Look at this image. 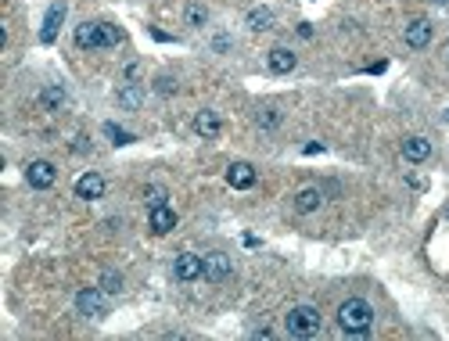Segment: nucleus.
I'll list each match as a JSON object with an SVG mask.
<instances>
[{
  "instance_id": "obj_1",
  "label": "nucleus",
  "mask_w": 449,
  "mask_h": 341,
  "mask_svg": "<svg viewBox=\"0 0 449 341\" xmlns=\"http://www.w3.org/2000/svg\"><path fill=\"white\" fill-rule=\"evenodd\" d=\"M338 327L349 338H367V331L374 327V309L367 298H345L338 306Z\"/></svg>"
},
{
  "instance_id": "obj_2",
  "label": "nucleus",
  "mask_w": 449,
  "mask_h": 341,
  "mask_svg": "<svg viewBox=\"0 0 449 341\" xmlns=\"http://www.w3.org/2000/svg\"><path fill=\"white\" fill-rule=\"evenodd\" d=\"M122 44V29L112 22H83L76 29V47L83 51H108Z\"/></svg>"
},
{
  "instance_id": "obj_3",
  "label": "nucleus",
  "mask_w": 449,
  "mask_h": 341,
  "mask_svg": "<svg viewBox=\"0 0 449 341\" xmlns=\"http://www.w3.org/2000/svg\"><path fill=\"white\" fill-rule=\"evenodd\" d=\"M320 324H324V316H320L316 306H295L284 316V331L291 338H313V334H320Z\"/></svg>"
},
{
  "instance_id": "obj_4",
  "label": "nucleus",
  "mask_w": 449,
  "mask_h": 341,
  "mask_svg": "<svg viewBox=\"0 0 449 341\" xmlns=\"http://www.w3.org/2000/svg\"><path fill=\"white\" fill-rule=\"evenodd\" d=\"M202 276L209 284H223L234 276V263H230V255L227 251H209L202 255Z\"/></svg>"
},
{
  "instance_id": "obj_5",
  "label": "nucleus",
  "mask_w": 449,
  "mask_h": 341,
  "mask_svg": "<svg viewBox=\"0 0 449 341\" xmlns=\"http://www.w3.org/2000/svg\"><path fill=\"white\" fill-rule=\"evenodd\" d=\"M76 309L83 316H90V319H104L108 316V294H104L101 288H83L76 294Z\"/></svg>"
},
{
  "instance_id": "obj_6",
  "label": "nucleus",
  "mask_w": 449,
  "mask_h": 341,
  "mask_svg": "<svg viewBox=\"0 0 449 341\" xmlns=\"http://www.w3.org/2000/svg\"><path fill=\"white\" fill-rule=\"evenodd\" d=\"M65 15H69V4L65 0H54V4L47 8V15H44V26H40V44H54L61 26H65Z\"/></svg>"
},
{
  "instance_id": "obj_7",
  "label": "nucleus",
  "mask_w": 449,
  "mask_h": 341,
  "mask_svg": "<svg viewBox=\"0 0 449 341\" xmlns=\"http://www.w3.org/2000/svg\"><path fill=\"white\" fill-rule=\"evenodd\" d=\"M54 180H58L54 162L36 158V162H29V165H26V183H29V187H36V190H51V187H54Z\"/></svg>"
},
{
  "instance_id": "obj_8",
  "label": "nucleus",
  "mask_w": 449,
  "mask_h": 341,
  "mask_svg": "<svg viewBox=\"0 0 449 341\" xmlns=\"http://www.w3.org/2000/svg\"><path fill=\"white\" fill-rule=\"evenodd\" d=\"M173 276H177V281H183V284L198 281V276H202V255H195V251H180L177 259H173Z\"/></svg>"
},
{
  "instance_id": "obj_9",
  "label": "nucleus",
  "mask_w": 449,
  "mask_h": 341,
  "mask_svg": "<svg viewBox=\"0 0 449 341\" xmlns=\"http://www.w3.org/2000/svg\"><path fill=\"white\" fill-rule=\"evenodd\" d=\"M402 40H406V47H410V51H424L427 44H432V22H427V18H414V22L406 26Z\"/></svg>"
},
{
  "instance_id": "obj_10",
  "label": "nucleus",
  "mask_w": 449,
  "mask_h": 341,
  "mask_svg": "<svg viewBox=\"0 0 449 341\" xmlns=\"http://www.w3.org/2000/svg\"><path fill=\"white\" fill-rule=\"evenodd\" d=\"M147 226H152V233H158V238H165V233L177 226V212L169 208L165 201H162V205H155V208H147Z\"/></svg>"
},
{
  "instance_id": "obj_11",
  "label": "nucleus",
  "mask_w": 449,
  "mask_h": 341,
  "mask_svg": "<svg viewBox=\"0 0 449 341\" xmlns=\"http://www.w3.org/2000/svg\"><path fill=\"white\" fill-rule=\"evenodd\" d=\"M295 65H298V58H295V51H288V47H273V51L266 54V69H270L273 76H288V72H295Z\"/></svg>"
},
{
  "instance_id": "obj_12",
  "label": "nucleus",
  "mask_w": 449,
  "mask_h": 341,
  "mask_svg": "<svg viewBox=\"0 0 449 341\" xmlns=\"http://www.w3.org/2000/svg\"><path fill=\"white\" fill-rule=\"evenodd\" d=\"M104 176L101 173H83L79 180H76V198H83V201H97L101 194H104Z\"/></svg>"
},
{
  "instance_id": "obj_13",
  "label": "nucleus",
  "mask_w": 449,
  "mask_h": 341,
  "mask_svg": "<svg viewBox=\"0 0 449 341\" xmlns=\"http://www.w3.org/2000/svg\"><path fill=\"white\" fill-rule=\"evenodd\" d=\"M227 183H230L234 190L255 187V165H252V162H234V165L227 169Z\"/></svg>"
},
{
  "instance_id": "obj_14",
  "label": "nucleus",
  "mask_w": 449,
  "mask_h": 341,
  "mask_svg": "<svg viewBox=\"0 0 449 341\" xmlns=\"http://www.w3.org/2000/svg\"><path fill=\"white\" fill-rule=\"evenodd\" d=\"M402 158L414 162V165L427 162V158H432V140H427V137H406L402 140Z\"/></svg>"
},
{
  "instance_id": "obj_15",
  "label": "nucleus",
  "mask_w": 449,
  "mask_h": 341,
  "mask_svg": "<svg viewBox=\"0 0 449 341\" xmlns=\"http://www.w3.org/2000/svg\"><path fill=\"white\" fill-rule=\"evenodd\" d=\"M220 130H223V119L212 112V108H205V112H198L195 115V133L198 137H205V140H216L220 137Z\"/></svg>"
},
{
  "instance_id": "obj_16",
  "label": "nucleus",
  "mask_w": 449,
  "mask_h": 341,
  "mask_svg": "<svg viewBox=\"0 0 449 341\" xmlns=\"http://www.w3.org/2000/svg\"><path fill=\"white\" fill-rule=\"evenodd\" d=\"M320 205H324V190H320V187H302V190L295 194V212H302V216L316 212Z\"/></svg>"
},
{
  "instance_id": "obj_17",
  "label": "nucleus",
  "mask_w": 449,
  "mask_h": 341,
  "mask_svg": "<svg viewBox=\"0 0 449 341\" xmlns=\"http://www.w3.org/2000/svg\"><path fill=\"white\" fill-rule=\"evenodd\" d=\"M144 87H140V83H126V87H119V94H115V101L122 104V108L126 112H137L140 108V104H144Z\"/></svg>"
},
{
  "instance_id": "obj_18",
  "label": "nucleus",
  "mask_w": 449,
  "mask_h": 341,
  "mask_svg": "<svg viewBox=\"0 0 449 341\" xmlns=\"http://www.w3.org/2000/svg\"><path fill=\"white\" fill-rule=\"evenodd\" d=\"M245 26H248L252 33H266V29H273V11H270V8H252L248 18H245Z\"/></svg>"
},
{
  "instance_id": "obj_19",
  "label": "nucleus",
  "mask_w": 449,
  "mask_h": 341,
  "mask_svg": "<svg viewBox=\"0 0 449 341\" xmlns=\"http://www.w3.org/2000/svg\"><path fill=\"white\" fill-rule=\"evenodd\" d=\"M40 108H47V112L65 108V90H61V87H44V90H40Z\"/></svg>"
},
{
  "instance_id": "obj_20",
  "label": "nucleus",
  "mask_w": 449,
  "mask_h": 341,
  "mask_svg": "<svg viewBox=\"0 0 449 341\" xmlns=\"http://www.w3.org/2000/svg\"><path fill=\"white\" fill-rule=\"evenodd\" d=\"M183 22H187L190 29L209 26V8H205V4H198V0H195V4H187V8H183Z\"/></svg>"
},
{
  "instance_id": "obj_21",
  "label": "nucleus",
  "mask_w": 449,
  "mask_h": 341,
  "mask_svg": "<svg viewBox=\"0 0 449 341\" xmlns=\"http://www.w3.org/2000/svg\"><path fill=\"white\" fill-rule=\"evenodd\" d=\"M104 137H108L115 147H126V144H133V140H137L130 130H122V126H115V122H104Z\"/></svg>"
},
{
  "instance_id": "obj_22",
  "label": "nucleus",
  "mask_w": 449,
  "mask_h": 341,
  "mask_svg": "<svg viewBox=\"0 0 449 341\" xmlns=\"http://www.w3.org/2000/svg\"><path fill=\"white\" fill-rule=\"evenodd\" d=\"M97 288H101L104 294H119V291H122V273H119V269H104Z\"/></svg>"
},
{
  "instance_id": "obj_23",
  "label": "nucleus",
  "mask_w": 449,
  "mask_h": 341,
  "mask_svg": "<svg viewBox=\"0 0 449 341\" xmlns=\"http://www.w3.org/2000/svg\"><path fill=\"white\" fill-rule=\"evenodd\" d=\"M255 126H259V130H277V126H281V112H277V108H263L259 115H255Z\"/></svg>"
},
{
  "instance_id": "obj_24",
  "label": "nucleus",
  "mask_w": 449,
  "mask_h": 341,
  "mask_svg": "<svg viewBox=\"0 0 449 341\" xmlns=\"http://www.w3.org/2000/svg\"><path fill=\"white\" fill-rule=\"evenodd\" d=\"M152 87H155V94H162V97H173V94H177V79H173V76H158Z\"/></svg>"
},
{
  "instance_id": "obj_25",
  "label": "nucleus",
  "mask_w": 449,
  "mask_h": 341,
  "mask_svg": "<svg viewBox=\"0 0 449 341\" xmlns=\"http://www.w3.org/2000/svg\"><path fill=\"white\" fill-rule=\"evenodd\" d=\"M144 201H147V208L162 205V201H165V190H162V187H147V190H144Z\"/></svg>"
},
{
  "instance_id": "obj_26",
  "label": "nucleus",
  "mask_w": 449,
  "mask_h": 341,
  "mask_svg": "<svg viewBox=\"0 0 449 341\" xmlns=\"http://www.w3.org/2000/svg\"><path fill=\"white\" fill-rule=\"evenodd\" d=\"M302 151H306V155H320V151H324V144H320V140H309Z\"/></svg>"
},
{
  "instance_id": "obj_27",
  "label": "nucleus",
  "mask_w": 449,
  "mask_h": 341,
  "mask_svg": "<svg viewBox=\"0 0 449 341\" xmlns=\"http://www.w3.org/2000/svg\"><path fill=\"white\" fill-rule=\"evenodd\" d=\"M298 36L309 40V36H313V26H309V22H298Z\"/></svg>"
},
{
  "instance_id": "obj_28",
  "label": "nucleus",
  "mask_w": 449,
  "mask_h": 341,
  "mask_svg": "<svg viewBox=\"0 0 449 341\" xmlns=\"http://www.w3.org/2000/svg\"><path fill=\"white\" fill-rule=\"evenodd\" d=\"M435 4H449V0H435Z\"/></svg>"
},
{
  "instance_id": "obj_29",
  "label": "nucleus",
  "mask_w": 449,
  "mask_h": 341,
  "mask_svg": "<svg viewBox=\"0 0 449 341\" xmlns=\"http://www.w3.org/2000/svg\"><path fill=\"white\" fill-rule=\"evenodd\" d=\"M446 216H449V208H446Z\"/></svg>"
},
{
  "instance_id": "obj_30",
  "label": "nucleus",
  "mask_w": 449,
  "mask_h": 341,
  "mask_svg": "<svg viewBox=\"0 0 449 341\" xmlns=\"http://www.w3.org/2000/svg\"><path fill=\"white\" fill-rule=\"evenodd\" d=\"M446 115H449V112H446Z\"/></svg>"
}]
</instances>
